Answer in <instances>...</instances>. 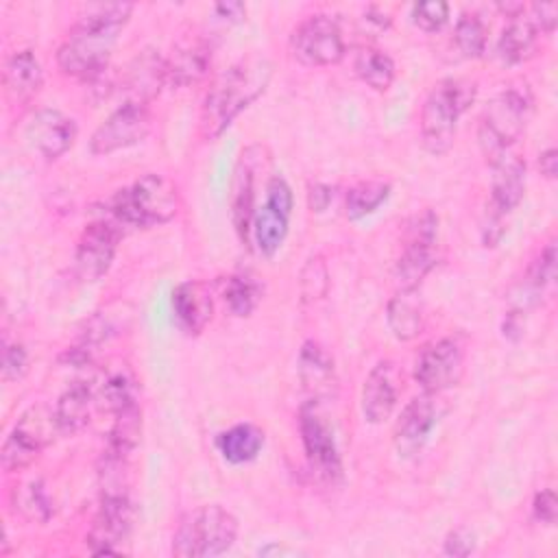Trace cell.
<instances>
[{
  "label": "cell",
  "mask_w": 558,
  "mask_h": 558,
  "mask_svg": "<svg viewBox=\"0 0 558 558\" xmlns=\"http://www.w3.org/2000/svg\"><path fill=\"white\" fill-rule=\"evenodd\" d=\"M541 28L532 22V17H512L508 26L501 31L497 41V52L504 63L517 65L532 59L538 50Z\"/></svg>",
  "instance_id": "484cf974"
},
{
  "label": "cell",
  "mask_w": 558,
  "mask_h": 558,
  "mask_svg": "<svg viewBox=\"0 0 558 558\" xmlns=\"http://www.w3.org/2000/svg\"><path fill=\"white\" fill-rule=\"evenodd\" d=\"M92 403H94V390L87 381L70 384L57 399V405L52 412L57 432L65 436L81 432L89 423Z\"/></svg>",
  "instance_id": "d4e9b609"
},
{
  "label": "cell",
  "mask_w": 558,
  "mask_h": 558,
  "mask_svg": "<svg viewBox=\"0 0 558 558\" xmlns=\"http://www.w3.org/2000/svg\"><path fill=\"white\" fill-rule=\"evenodd\" d=\"M44 445L46 436L41 429L39 410L31 408L26 414L20 416V421L13 425L2 442V469L7 473H17L31 466L41 453Z\"/></svg>",
  "instance_id": "ac0fdd59"
},
{
  "label": "cell",
  "mask_w": 558,
  "mask_h": 558,
  "mask_svg": "<svg viewBox=\"0 0 558 558\" xmlns=\"http://www.w3.org/2000/svg\"><path fill=\"white\" fill-rule=\"evenodd\" d=\"M131 13V2L87 4L57 48L59 70L83 81L102 76L118 33L129 22Z\"/></svg>",
  "instance_id": "6da1fadb"
},
{
  "label": "cell",
  "mask_w": 558,
  "mask_h": 558,
  "mask_svg": "<svg viewBox=\"0 0 558 558\" xmlns=\"http://www.w3.org/2000/svg\"><path fill=\"white\" fill-rule=\"evenodd\" d=\"M333 192L329 185H323V183H314L310 185V192H307V198H310V207L312 211H323L327 209L329 201H331Z\"/></svg>",
  "instance_id": "f6af8a7d"
},
{
  "label": "cell",
  "mask_w": 558,
  "mask_h": 558,
  "mask_svg": "<svg viewBox=\"0 0 558 558\" xmlns=\"http://www.w3.org/2000/svg\"><path fill=\"white\" fill-rule=\"evenodd\" d=\"M436 229L438 218L434 211L425 209L421 216L416 214L408 238L403 244V251L395 266V279L399 290H416L421 281L434 270L438 255H436Z\"/></svg>",
  "instance_id": "52a82bcc"
},
{
  "label": "cell",
  "mask_w": 558,
  "mask_h": 558,
  "mask_svg": "<svg viewBox=\"0 0 558 558\" xmlns=\"http://www.w3.org/2000/svg\"><path fill=\"white\" fill-rule=\"evenodd\" d=\"M464 349L456 338H438L425 344L414 364V379L427 395H438L460 381Z\"/></svg>",
  "instance_id": "8fae6325"
},
{
  "label": "cell",
  "mask_w": 558,
  "mask_h": 558,
  "mask_svg": "<svg viewBox=\"0 0 558 558\" xmlns=\"http://www.w3.org/2000/svg\"><path fill=\"white\" fill-rule=\"evenodd\" d=\"M28 144L48 161L65 155L76 140V124L59 109H39L26 124Z\"/></svg>",
  "instance_id": "9a60e30c"
},
{
  "label": "cell",
  "mask_w": 558,
  "mask_h": 558,
  "mask_svg": "<svg viewBox=\"0 0 558 558\" xmlns=\"http://www.w3.org/2000/svg\"><path fill=\"white\" fill-rule=\"evenodd\" d=\"M238 519L220 504L198 506L190 510L177 525L172 536V554L177 558H207L229 551L238 538Z\"/></svg>",
  "instance_id": "8992f818"
},
{
  "label": "cell",
  "mask_w": 558,
  "mask_h": 558,
  "mask_svg": "<svg viewBox=\"0 0 558 558\" xmlns=\"http://www.w3.org/2000/svg\"><path fill=\"white\" fill-rule=\"evenodd\" d=\"M140 434H142V412L140 405L124 408L113 414V425L109 429L107 438V453L129 458L131 451L140 445Z\"/></svg>",
  "instance_id": "4dcf8cb0"
},
{
  "label": "cell",
  "mask_w": 558,
  "mask_h": 558,
  "mask_svg": "<svg viewBox=\"0 0 558 558\" xmlns=\"http://www.w3.org/2000/svg\"><path fill=\"white\" fill-rule=\"evenodd\" d=\"M390 196V183L388 181H379V179H368V181H360L357 185H353L347 192V216L351 220H360L368 214H373L386 198Z\"/></svg>",
  "instance_id": "d6a6232c"
},
{
  "label": "cell",
  "mask_w": 558,
  "mask_h": 558,
  "mask_svg": "<svg viewBox=\"0 0 558 558\" xmlns=\"http://www.w3.org/2000/svg\"><path fill=\"white\" fill-rule=\"evenodd\" d=\"M211 68V44L201 35L179 39L166 57V85L174 89L198 85Z\"/></svg>",
  "instance_id": "5bb4252c"
},
{
  "label": "cell",
  "mask_w": 558,
  "mask_h": 558,
  "mask_svg": "<svg viewBox=\"0 0 558 558\" xmlns=\"http://www.w3.org/2000/svg\"><path fill=\"white\" fill-rule=\"evenodd\" d=\"M292 54L310 68L336 65L342 61L347 46L338 22L325 13L307 15L290 35Z\"/></svg>",
  "instance_id": "ba28073f"
},
{
  "label": "cell",
  "mask_w": 558,
  "mask_h": 558,
  "mask_svg": "<svg viewBox=\"0 0 558 558\" xmlns=\"http://www.w3.org/2000/svg\"><path fill=\"white\" fill-rule=\"evenodd\" d=\"M530 11H532V22L541 28V33L549 35L556 28V20H558L556 2H534Z\"/></svg>",
  "instance_id": "ee69618b"
},
{
  "label": "cell",
  "mask_w": 558,
  "mask_h": 558,
  "mask_svg": "<svg viewBox=\"0 0 558 558\" xmlns=\"http://www.w3.org/2000/svg\"><path fill=\"white\" fill-rule=\"evenodd\" d=\"M166 85V57L157 50L146 48L131 59L122 74V92L126 96L124 102L148 105Z\"/></svg>",
  "instance_id": "d6986e66"
},
{
  "label": "cell",
  "mask_w": 558,
  "mask_h": 558,
  "mask_svg": "<svg viewBox=\"0 0 558 558\" xmlns=\"http://www.w3.org/2000/svg\"><path fill=\"white\" fill-rule=\"evenodd\" d=\"M266 203L279 207L281 211H288L292 214V205H294V196H292V190L288 185V181L283 177H272L266 185Z\"/></svg>",
  "instance_id": "b9f144b4"
},
{
  "label": "cell",
  "mask_w": 558,
  "mask_h": 558,
  "mask_svg": "<svg viewBox=\"0 0 558 558\" xmlns=\"http://www.w3.org/2000/svg\"><path fill=\"white\" fill-rule=\"evenodd\" d=\"M290 214L281 211L279 207L264 201L262 207H255L253 220H251V235L255 240V246L262 255L270 257L279 251L288 235Z\"/></svg>",
  "instance_id": "83f0119b"
},
{
  "label": "cell",
  "mask_w": 558,
  "mask_h": 558,
  "mask_svg": "<svg viewBox=\"0 0 558 558\" xmlns=\"http://www.w3.org/2000/svg\"><path fill=\"white\" fill-rule=\"evenodd\" d=\"M172 312L185 333L198 336L214 316V299L209 288L203 281H181L172 290Z\"/></svg>",
  "instance_id": "7402d4cb"
},
{
  "label": "cell",
  "mask_w": 558,
  "mask_h": 558,
  "mask_svg": "<svg viewBox=\"0 0 558 558\" xmlns=\"http://www.w3.org/2000/svg\"><path fill=\"white\" fill-rule=\"evenodd\" d=\"M262 299V286L248 275H229L222 283V301L233 316H248Z\"/></svg>",
  "instance_id": "1f68e13d"
},
{
  "label": "cell",
  "mask_w": 558,
  "mask_h": 558,
  "mask_svg": "<svg viewBox=\"0 0 558 558\" xmlns=\"http://www.w3.org/2000/svg\"><path fill=\"white\" fill-rule=\"evenodd\" d=\"M44 72L33 50H15L7 57L2 70L4 96L13 107H26L41 89Z\"/></svg>",
  "instance_id": "ffe728a7"
},
{
  "label": "cell",
  "mask_w": 558,
  "mask_h": 558,
  "mask_svg": "<svg viewBox=\"0 0 558 558\" xmlns=\"http://www.w3.org/2000/svg\"><path fill=\"white\" fill-rule=\"evenodd\" d=\"M296 371L303 388L312 395V399L329 397L336 390V366L333 357L327 349L314 340L303 342L299 349Z\"/></svg>",
  "instance_id": "cb8c5ba5"
},
{
  "label": "cell",
  "mask_w": 558,
  "mask_h": 558,
  "mask_svg": "<svg viewBox=\"0 0 558 558\" xmlns=\"http://www.w3.org/2000/svg\"><path fill=\"white\" fill-rule=\"evenodd\" d=\"M554 281H556V246L551 242L530 264L525 275V288L530 296H541L554 288Z\"/></svg>",
  "instance_id": "d590c367"
},
{
  "label": "cell",
  "mask_w": 558,
  "mask_h": 558,
  "mask_svg": "<svg viewBox=\"0 0 558 558\" xmlns=\"http://www.w3.org/2000/svg\"><path fill=\"white\" fill-rule=\"evenodd\" d=\"M449 20V4L440 0H427V2H416L412 4V22L425 31V33H436L440 31Z\"/></svg>",
  "instance_id": "f35d334b"
},
{
  "label": "cell",
  "mask_w": 558,
  "mask_h": 558,
  "mask_svg": "<svg viewBox=\"0 0 558 558\" xmlns=\"http://www.w3.org/2000/svg\"><path fill=\"white\" fill-rule=\"evenodd\" d=\"M475 98V85L460 78L438 81L421 107V142L427 153L445 155L456 142L458 120Z\"/></svg>",
  "instance_id": "5b68a950"
},
{
  "label": "cell",
  "mask_w": 558,
  "mask_h": 558,
  "mask_svg": "<svg viewBox=\"0 0 558 558\" xmlns=\"http://www.w3.org/2000/svg\"><path fill=\"white\" fill-rule=\"evenodd\" d=\"M473 547H475V536L466 527L451 530L442 543V551L447 556H469L473 551Z\"/></svg>",
  "instance_id": "7bdbcfd3"
},
{
  "label": "cell",
  "mask_w": 558,
  "mask_h": 558,
  "mask_svg": "<svg viewBox=\"0 0 558 558\" xmlns=\"http://www.w3.org/2000/svg\"><path fill=\"white\" fill-rule=\"evenodd\" d=\"M386 323L392 336L401 342L414 340L425 325L423 301L416 296V290H399L386 307Z\"/></svg>",
  "instance_id": "4316f807"
},
{
  "label": "cell",
  "mask_w": 558,
  "mask_h": 558,
  "mask_svg": "<svg viewBox=\"0 0 558 558\" xmlns=\"http://www.w3.org/2000/svg\"><path fill=\"white\" fill-rule=\"evenodd\" d=\"M214 11L218 13V17L229 22H240L246 15V7L242 2H218Z\"/></svg>",
  "instance_id": "bcb514c9"
},
{
  "label": "cell",
  "mask_w": 558,
  "mask_h": 558,
  "mask_svg": "<svg viewBox=\"0 0 558 558\" xmlns=\"http://www.w3.org/2000/svg\"><path fill=\"white\" fill-rule=\"evenodd\" d=\"M532 111L534 96L525 83L508 85L486 102L477 124V140L490 161L517 144L532 118Z\"/></svg>",
  "instance_id": "277c9868"
},
{
  "label": "cell",
  "mask_w": 558,
  "mask_h": 558,
  "mask_svg": "<svg viewBox=\"0 0 558 558\" xmlns=\"http://www.w3.org/2000/svg\"><path fill=\"white\" fill-rule=\"evenodd\" d=\"M153 129V113L148 105L122 102L105 122L92 133L89 150L94 155H111L146 140Z\"/></svg>",
  "instance_id": "30bf717a"
},
{
  "label": "cell",
  "mask_w": 558,
  "mask_h": 558,
  "mask_svg": "<svg viewBox=\"0 0 558 558\" xmlns=\"http://www.w3.org/2000/svg\"><path fill=\"white\" fill-rule=\"evenodd\" d=\"M299 288H301L303 301H307V303L318 301V299H323L327 294V290H329V272H327V266H325L320 255H314V257H310L305 262V266L301 268Z\"/></svg>",
  "instance_id": "74e56055"
},
{
  "label": "cell",
  "mask_w": 558,
  "mask_h": 558,
  "mask_svg": "<svg viewBox=\"0 0 558 558\" xmlns=\"http://www.w3.org/2000/svg\"><path fill=\"white\" fill-rule=\"evenodd\" d=\"M353 70L362 83L375 92H388L397 76V65L388 52L377 46H362L355 52Z\"/></svg>",
  "instance_id": "f546056e"
},
{
  "label": "cell",
  "mask_w": 558,
  "mask_h": 558,
  "mask_svg": "<svg viewBox=\"0 0 558 558\" xmlns=\"http://www.w3.org/2000/svg\"><path fill=\"white\" fill-rule=\"evenodd\" d=\"M28 368V353L20 342H4L2 349V379L17 381Z\"/></svg>",
  "instance_id": "ab89813d"
},
{
  "label": "cell",
  "mask_w": 558,
  "mask_h": 558,
  "mask_svg": "<svg viewBox=\"0 0 558 558\" xmlns=\"http://www.w3.org/2000/svg\"><path fill=\"white\" fill-rule=\"evenodd\" d=\"M13 501H15V510H20V514L28 521L44 523L52 514V501L39 480L26 482L20 488H15Z\"/></svg>",
  "instance_id": "e575fe53"
},
{
  "label": "cell",
  "mask_w": 558,
  "mask_h": 558,
  "mask_svg": "<svg viewBox=\"0 0 558 558\" xmlns=\"http://www.w3.org/2000/svg\"><path fill=\"white\" fill-rule=\"evenodd\" d=\"M434 425H436V405L432 401V395L425 392L421 397L410 399L395 423L392 436H395L397 451L401 456L416 453L427 440Z\"/></svg>",
  "instance_id": "44dd1931"
},
{
  "label": "cell",
  "mask_w": 558,
  "mask_h": 558,
  "mask_svg": "<svg viewBox=\"0 0 558 558\" xmlns=\"http://www.w3.org/2000/svg\"><path fill=\"white\" fill-rule=\"evenodd\" d=\"M532 514L536 521L545 523V525H551L556 523V514H558V499H556V493L551 488H543L541 493L534 495V501H532Z\"/></svg>",
  "instance_id": "60d3db41"
},
{
  "label": "cell",
  "mask_w": 558,
  "mask_h": 558,
  "mask_svg": "<svg viewBox=\"0 0 558 558\" xmlns=\"http://www.w3.org/2000/svg\"><path fill=\"white\" fill-rule=\"evenodd\" d=\"M272 63L262 54H251L220 72L201 105L198 131L205 140H216L222 131L268 87Z\"/></svg>",
  "instance_id": "7a4b0ae2"
},
{
  "label": "cell",
  "mask_w": 558,
  "mask_h": 558,
  "mask_svg": "<svg viewBox=\"0 0 558 558\" xmlns=\"http://www.w3.org/2000/svg\"><path fill=\"white\" fill-rule=\"evenodd\" d=\"M453 44L466 59H477L486 50V26L477 13H462L453 28Z\"/></svg>",
  "instance_id": "836d02e7"
},
{
  "label": "cell",
  "mask_w": 558,
  "mask_h": 558,
  "mask_svg": "<svg viewBox=\"0 0 558 558\" xmlns=\"http://www.w3.org/2000/svg\"><path fill=\"white\" fill-rule=\"evenodd\" d=\"M538 168H541V174L545 179H554L556 177V170H558V153L556 148H547L538 155Z\"/></svg>",
  "instance_id": "7dc6e473"
},
{
  "label": "cell",
  "mask_w": 558,
  "mask_h": 558,
  "mask_svg": "<svg viewBox=\"0 0 558 558\" xmlns=\"http://www.w3.org/2000/svg\"><path fill=\"white\" fill-rule=\"evenodd\" d=\"M255 146H248L235 166V177H233V194H231V214H233V225L242 242L248 240L251 235V220L255 214V170L259 159L253 157Z\"/></svg>",
  "instance_id": "603a6c76"
},
{
  "label": "cell",
  "mask_w": 558,
  "mask_h": 558,
  "mask_svg": "<svg viewBox=\"0 0 558 558\" xmlns=\"http://www.w3.org/2000/svg\"><path fill=\"white\" fill-rule=\"evenodd\" d=\"M401 375L392 360L377 362L362 386V414L368 423H384L397 408Z\"/></svg>",
  "instance_id": "e0dca14e"
},
{
  "label": "cell",
  "mask_w": 558,
  "mask_h": 558,
  "mask_svg": "<svg viewBox=\"0 0 558 558\" xmlns=\"http://www.w3.org/2000/svg\"><path fill=\"white\" fill-rule=\"evenodd\" d=\"M102 401L111 414L137 405V390L133 377L126 373L111 375L102 386Z\"/></svg>",
  "instance_id": "8d00e7d4"
},
{
  "label": "cell",
  "mask_w": 558,
  "mask_h": 558,
  "mask_svg": "<svg viewBox=\"0 0 558 558\" xmlns=\"http://www.w3.org/2000/svg\"><path fill=\"white\" fill-rule=\"evenodd\" d=\"M135 508L129 495H107L87 532V547L92 554H122L131 538Z\"/></svg>",
  "instance_id": "7c38bea8"
},
{
  "label": "cell",
  "mask_w": 558,
  "mask_h": 558,
  "mask_svg": "<svg viewBox=\"0 0 558 558\" xmlns=\"http://www.w3.org/2000/svg\"><path fill=\"white\" fill-rule=\"evenodd\" d=\"M216 445L227 462L246 464L259 456L264 447V432L253 423H238L225 429Z\"/></svg>",
  "instance_id": "f1b7e54d"
},
{
  "label": "cell",
  "mask_w": 558,
  "mask_h": 558,
  "mask_svg": "<svg viewBox=\"0 0 558 558\" xmlns=\"http://www.w3.org/2000/svg\"><path fill=\"white\" fill-rule=\"evenodd\" d=\"M525 194V161L512 150H504L493 159L490 198L486 211L506 218Z\"/></svg>",
  "instance_id": "2e32d148"
},
{
  "label": "cell",
  "mask_w": 558,
  "mask_h": 558,
  "mask_svg": "<svg viewBox=\"0 0 558 558\" xmlns=\"http://www.w3.org/2000/svg\"><path fill=\"white\" fill-rule=\"evenodd\" d=\"M299 432L305 458L323 482H338L342 475V460L340 451L333 438V429L325 421V416L318 412L314 401L305 403L299 412Z\"/></svg>",
  "instance_id": "9c48e42d"
},
{
  "label": "cell",
  "mask_w": 558,
  "mask_h": 558,
  "mask_svg": "<svg viewBox=\"0 0 558 558\" xmlns=\"http://www.w3.org/2000/svg\"><path fill=\"white\" fill-rule=\"evenodd\" d=\"M122 235H124V229L105 214L92 220L89 225H85L76 242V255H74L76 272L83 281H96L102 275H107Z\"/></svg>",
  "instance_id": "4fadbf2b"
},
{
  "label": "cell",
  "mask_w": 558,
  "mask_h": 558,
  "mask_svg": "<svg viewBox=\"0 0 558 558\" xmlns=\"http://www.w3.org/2000/svg\"><path fill=\"white\" fill-rule=\"evenodd\" d=\"M181 198L172 179L157 172L142 174L131 187L118 190L105 205V216L124 227H153L172 220Z\"/></svg>",
  "instance_id": "3957f363"
}]
</instances>
